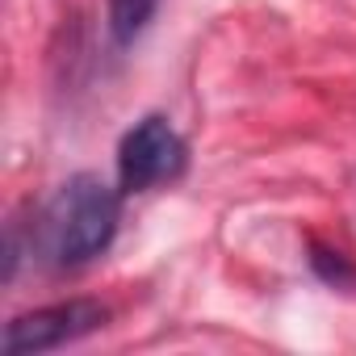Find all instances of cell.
<instances>
[{
    "mask_svg": "<svg viewBox=\"0 0 356 356\" xmlns=\"http://www.w3.org/2000/svg\"><path fill=\"white\" fill-rule=\"evenodd\" d=\"M155 9H159V0H105V26H109L113 47L138 42L143 30L151 26Z\"/></svg>",
    "mask_w": 356,
    "mask_h": 356,
    "instance_id": "277c9868",
    "label": "cell"
},
{
    "mask_svg": "<svg viewBox=\"0 0 356 356\" xmlns=\"http://www.w3.org/2000/svg\"><path fill=\"white\" fill-rule=\"evenodd\" d=\"M310 264H314V273H318L323 281H331V285H356V268L343 260V252H327V248H314Z\"/></svg>",
    "mask_w": 356,
    "mask_h": 356,
    "instance_id": "5b68a950",
    "label": "cell"
},
{
    "mask_svg": "<svg viewBox=\"0 0 356 356\" xmlns=\"http://www.w3.org/2000/svg\"><path fill=\"white\" fill-rule=\"evenodd\" d=\"M105 323H109V306H101L92 298H67V302H51V306L9 318L0 343H5L9 356H30V352H51V348L76 343V339L101 331Z\"/></svg>",
    "mask_w": 356,
    "mask_h": 356,
    "instance_id": "3957f363",
    "label": "cell"
},
{
    "mask_svg": "<svg viewBox=\"0 0 356 356\" xmlns=\"http://www.w3.org/2000/svg\"><path fill=\"white\" fill-rule=\"evenodd\" d=\"M122 189L92 172H76L55 189V197L42 206L30 252H38L51 268H84L97 256L109 252L118 222H122Z\"/></svg>",
    "mask_w": 356,
    "mask_h": 356,
    "instance_id": "6da1fadb",
    "label": "cell"
},
{
    "mask_svg": "<svg viewBox=\"0 0 356 356\" xmlns=\"http://www.w3.org/2000/svg\"><path fill=\"white\" fill-rule=\"evenodd\" d=\"M189 147L176 126L159 113L138 118L118 143V189L122 193H151L185 172Z\"/></svg>",
    "mask_w": 356,
    "mask_h": 356,
    "instance_id": "7a4b0ae2",
    "label": "cell"
}]
</instances>
